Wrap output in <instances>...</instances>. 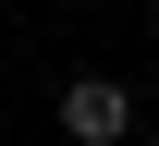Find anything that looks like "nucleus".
Wrapping results in <instances>:
<instances>
[{"instance_id": "f257e3e1", "label": "nucleus", "mask_w": 159, "mask_h": 146, "mask_svg": "<svg viewBox=\"0 0 159 146\" xmlns=\"http://www.w3.org/2000/svg\"><path fill=\"white\" fill-rule=\"evenodd\" d=\"M61 134H74V146H122V134H135V85L74 73V85H61Z\"/></svg>"}]
</instances>
